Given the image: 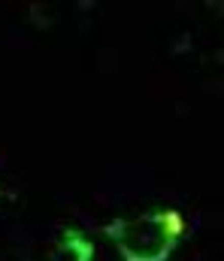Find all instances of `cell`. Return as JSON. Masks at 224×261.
Returning <instances> with one entry per match:
<instances>
[{"instance_id":"obj_1","label":"cell","mask_w":224,"mask_h":261,"mask_svg":"<svg viewBox=\"0 0 224 261\" xmlns=\"http://www.w3.org/2000/svg\"><path fill=\"white\" fill-rule=\"evenodd\" d=\"M103 234L115 243L124 261H170L179 240L188 234V222L179 210L167 206L112 219L103 225Z\"/></svg>"},{"instance_id":"obj_2","label":"cell","mask_w":224,"mask_h":261,"mask_svg":"<svg viewBox=\"0 0 224 261\" xmlns=\"http://www.w3.org/2000/svg\"><path fill=\"white\" fill-rule=\"evenodd\" d=\"M40 261H94V243L82 231L67 228Z\"/></svg>"}]
</instances>
